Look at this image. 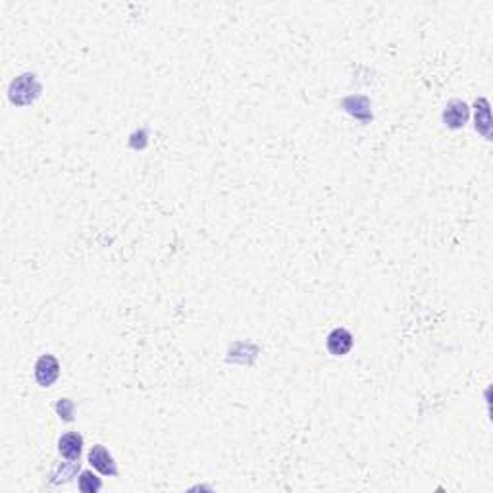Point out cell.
Returning a JSON list of instances; mask_svg holds the SVG:
<instances>
[{
  "label": "cell",
  "mask_w": 493,
  "mask_h": 493,
  "mask_svg": "<svg viewBox=\"0 0 493 493\" xmlns=\"http://www.w3.org/2000/svg\"><path fill=\"white\" fill-rule=\"evenodd\" d=\"M43 85L35 73H21L14 79L8 89V99L16 106H29L41 97Z\"/></svg>",
  "instance_id": "6da1fadb"
},
{
  "label": "cell",
  "mask_w": 493,
  "mask_h": 493,
  "mask_svg": "<svg viewBox=\"0 0 493 493\" xmlns=\"http://www.w3.org/2000/svg\"><path fill=\"white\" fill-rule=\"evenodd\" d=\"M60 378V362L54 355H43L35 362V380L41 388H53Z\"/></svg>",
  "instance_id": "7a4b0ae2"
},
{
  "label": "cell",
  "mask_w": 493,
  "mask_h": 493,
  "mask_svg": "<svg viewBox=\"0 0 493 493\" xmlns=\"http://www.w3.org/2000/svg\"><path fill=\"white\" fill-rule=\"evenodd\" d=\"M87 459H89V465L95 470H99L102 476H110V478L118 476V465H116V460H114V457L105 445H92Z\"/></svg>",
  "instance_id": "3957f363"
},
{
  "label": "cell",
  "mask_w": 493,
  "mask_h": 493,
  "mask_svg": "<svg viewBox=\"0 0 493 493\" xmlns=\"http://www.w3.org/2000/svg\"><path fill=\"white\" fill-rule=\"evenodd\" d=\"M355 345V337L345 328L332 329L326 337V349L332 356H345Z\"/></svg>",
  "instance_id": "277c9868"
},
{
  "label": "cell",
  "mask_w": 493,
  "mask_h": 493,
  "mask_svg": "<svg viewBox=\"0 0 493 493\" xmlns=\"http://www.w3.org/2000/svg\"><path fill=\"white\" fill-rule=\"evenodd\" d=\"M468 116H470V108H468L467 102H462V100L459 99H453L451 102H447L445 110L441 114L443 124L447 125L449 129H460V127H465L468 122Z\"/></svg>",
  "instance_id": "5b68a950"
},
{
  "label": "cell",
  "mask_w": 493,
  "mask_h": 493,
  "mask_svg": "<svg viewBox=\"0 0 493 493\" xmlns=\"http://www.w3.org/2000/svg\"><path fill=\"white\" fill-rule=\"evenodd\" d=\"M58 453L62 459L79 460L83 453V435L79 432H68L58 440Z\"/></svg>",
  "instance_id": "8992f818"
},
{
  "label": "cell",
  "mask_w": 493,
  "mask_h": 493,
  "mask_svg": "<svg viewBox=\"0 0 493 493\" xmlns=\"http://www.w3.org/2000/svg\"><path fill=\"white\" fill-rule=\"evenodd\" d=\"M489 127H492V118H489V102H487V99L482 97V99L476 100V132L482 133V135L489 141V139H492Z\"/></svg>",
  "instance_id": "52a82bcc"
},
{
  "label": "cell",
  "mask_w": 493,
  "mask_h": 493,
  "mask_svg": "<svg viewBox=\"0 0 493 493\" xmlns=\"http://www.w3.org/2000/svg\"><path fill=\"white\" fill-rule=\"evenodd\" d=\"M79 472V460H68V462H62L58 468H54L51 478H53V484H66L70 482Z\"/></svg>",
  "instance_id": "ba28073f"
},
{
  "label": "cell",
  "mask_w": 493,
  "mask_h": 493,
  "mask_svg": "<svg viewBox=\"0 0 493 493\" xmlns=\"http://www.w3.org/2000/svg\"><path fill=\"white\" fill-rule=\"evenodd\" d=\"M100 487H102V482H100L99 476H95L91 470H83V472L79 474L78 489L81 493H97L100 492Z\"/></svg>",
  "instance_id": "9c48e42d"
},
{
  "label": "cell",
  "mask_w": 493,
  "mask_h": 493,
  "mask_svg": "<svg viewBox=\"0 0 493 493\" xmlns=\"http://www.w3.org/2000/svg\"><path fill=\"white\" fill-rule=\"evenodd\" d=\"M56 413H58L62 420L72 422L73 416H75V405H73L72 399H58V403H56Z\"/></svg>",
  "instance_id": "30bf717a"
}]
</instances>
